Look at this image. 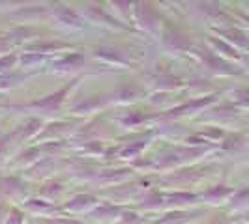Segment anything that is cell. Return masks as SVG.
Wrapping results in <instances>:
<instances>
[{
    "mask_svg": "<svg viewBox=\"0 0 249 224\" xmlns=\"http://www.w3.org/2000/svg\"><path fill=\"white\" fill-rule=\"evenodd\" d=\"M137 21L142 26H146V28H154V26H158V23H160V17H158V13H156V10H154L152 6L139 4Z\"/></svg>",
    "mask_w": 249,
    "mask_h": 224,
    "instance_id": "1",
    "label": "cell"
},
{
    "mask_svg": "<svg viewBox=\"0 0 249 224\" xmlns=\"http://www.w3.org/2000/svg\"><path fill=\"white\" fill-rule=\"evenodd\" d=\"M54 15L62 21V23H66V25H71V26H81V19L75 15L70 8H64V6H58L56 10H54Z\"/></svg>",
    "mask_w": 249,
    "mask_h": 224,
    "instance_id": "2",
    "label": "cell"
},
{
    "mask_svg": "<svg viewBox=\"0 0 249 224\" xmlns=\"http://www.w3.org/2000/svg\"><path fill=\"white\" fill-rule=\"evenodd\" d=\"M68 90H70V86L68 88H62L60 92H56V94H53V96H49V97H45V99H41V101H37L36 103V107H45V109H56L58 105H60V101L64 99V96L68 94Z\"/></svg>",
    "mask_w": 249,
    "mask_h": 224,
    "instance_id": "3",
    "label": "cell"
},
{
    "mask_svg": "<svg viewBox=\"0 0 249 224\" xmlns=\"http://www.w3.org/2000/svg\"><path fill=\"white\" fill-rule=\"evenodd\" d=\"M227 39H231L232 43H236L240 47H248V37L242 30H236V28H229V30H223L221 32Z\"/></svg>",
    "mask_w": 249,
    "mask_h": 224,
    "instance_id": "4",
    "label": "cell"
},
{
    "mask_svg": "<svg viewBox=\"0 0 249 224\" xmlns=\"http://www.w3.org/2000/svg\"><path fill=\"white\" fill-rule=\"evenodd\" d=\"M165 41L171 45V47H175V49H186L187 45V37L184 34H178V32H169L167 36H165Z\"/></svg>",
    "mask_w": 249,
    "mask_h": 224,
    "instance_id": "5",
    "label": "cell"
},
{
    "mask_svg": "<svg viewBox=\"0 0 249 224\" xmlns=\"http://www.w3.org/2000/svg\"><path fill=\"white\" fill-rule=\"evenodd\" d=\"M98 56L101 58H105V60H111V62H116V64H125L122 60V56L118 54V50H112V49H100L98 50Z\"/></svg>",
    "mask_w": 249,
    "mask_h": 224,
    "instance_id": "6",
    "label": "cell"
},
{
    "mask_svg": "<svg viewBox=\"0 0 249 224\" xmlns=\"http://www.w3.org/2000/svg\"><path fill=\"white\" fill-rule=\"evenodd\" d=\"M85 62V58L81 56V54H75V56H68V58H64L60 62H56V67L60 65V67H75V65H83Z\"/></svg>",
    "mask_w": 249,
    "mask_h": 224,
    "instance_id": "7",
    "label": "cell"
},
{
    "mask_svg": "<svg viewBox=\"0 0 249 224\" xmlns=\"http://www.w3.org/2000/svg\"><path fill=\"white\" fill-rule=\"evenodd\" d=\"M90 204H94V198L92 196H77V198L71 200V204H68V208L70 209H79V208H87Z\"/></svg>",
    "mask_w": 249,
    "mask_h": 224,
    "instance_id": "8",
    "label": "cell"
},
{
    "mask_svg": "<svg viewBox=\"0 0 249 224\" xmlns=\"http://www.w3.org/2000/svg\"><path fill=\"white\" fill-rule=\"evenodd\" d=\"M139 94H141L139 88H133V86H125L118 92V96H120L122 99H133V97H137Z\"/></svg>",
    "mask_w": 249,
    "mask_h": 224,
    "instance_id": "9",
    "label": "cell"
},
{
    "mask_svg": "<svg viewBox=\"0 0 249 224\" xmlns=\"http://www.w3.org/2000/svg\"><path fill=\"white\" fill-rule=\"evenodd\" d=\"M37 129H39V122H37V120H30V122L25 124V127L21 129V135H23V137H30L32 133H36Z\"/></svg>",
    "mask_w": 249,
    "mask_h": 224,
    "instance_id": "10",
    "label": "cell"
},
{
    "mask_svg": "<svg viewBox=\"0 0 249 224\" xmlns=\"http://www.w3.org/2000/svg\"><path fill=\"white\" fill-rule=\"evenodd\" d=\"M212 43H213V45H215V47H217V49L221 50L223 54H229V56H234V58H236V56H238L236 52H234V49H231L229 45H225L223 41H219V39H212Z\"/></svg>",
    "mask_w": 249,
    "mask_h": 224,
    "instance_id": "11",
    "label": "cell"
},
{
    "mask_svg": "<svg viewBox=\"0 0 249 224\" xmlns=\"http://www.w3.org/2000/svg\"><path fill=\"white\" fill-rule=\"evenodd\" d=\"M142 148H144V144H137V146H129L127 149H124V151H122V155H124V157H131V155L135 157V155H137V153H139V151H141Z\"/></svg>",
    "mask_w": 249,
    "mask_h": 224,
    "instance_id": "12",
    "label": "cell"
},
{
    "mask_svg": "<svg viewBox=\"0 0 249 224\" xmlns=\"http://www.w3.org/2000/svg\"><path fill=\"white\" fill-rule=\"evenodd\" d=\"M236 97H238V101H240V103L249 105V88H246V90H238Z\"/></svg>",
    "mask_w": 249,
    "mask_h": 224,
    "instance_id": "13",
    "label": "cell"
},
{
    "mask_svg": "<svg viewBox=\"0 0 249 224\" xmlns=\"http://www.w3.org/2000/svg\"><path fill=\"white\" fill-rule=\"evenodd\" d=\"M15 62V58L13 56H6V58H2L0 60V71H6V69H10Z\"/></svg>",
    "mask_w": 249,
    "mask_h": 224,
    "instance_id": "14",
    "label": "cell"
},
{
    "mask_svg": "<svg viewBox=\"0 0 249 224\" xmlns=\"http://www.w3.org/2000/svg\"><path fill=\"white\" fill-rule=\"evenodd\" d=\"M225 194H229V189H223V187H217L215 191H210L206 196H210V198H221V196H225Z\"/></svg>",
    "mask_w": 249,
    "mask_h": 224,
    "instance_id": "15",
    "label": "cell"
},
{
    "mask_svg": "<svg viewBox=\"0 0 249 224\" xmlns=\"http://www.w3.org/2000/svg\"><path fill=\"white\" fill-rule=\"evenodd\" d=\"M112 2H114L122 12H127V10H129V6H131V0H112Z\"/></svg>",
    "mask_w": 249,
    "mask_h": 224,
    "instance_id": "16",
    "label": "cell"
},
{
    "mask_svg": "<svg viewBox=\"0 0 249 224\" xmlns=\"http://www.w3.org/2000/svg\"><path fill=\"white\" fill-rule=\"evenodd\" d=\"M10 217H12V219H10V223L8 224H21V213L19 211H13Z\"/></svg>",
    "mask_w": 249,
    "mask_h": 224,
    "instance_id": "17",
    "label": "cell"
},
{
    "mask_svg": "<svg viewBox=\"0 0 249 224\" xmlns=\"http://www.w3.org/2000/svg\"><path fill=\"white\" fill-rule=\"evenodd\" d=\"M142 120H144V116H129V118H125V124H139Z\"/></svg>",
    "mask_w": 249,
    "mask_h": 224,
    "instance_id": "18",
    "label": "cell"
},
{
    "mask_svg": "<svg viewBox=\"0 0 249 224\" xmlns=\"http://www.w3.org/2000/svg\"><path fill=\"white\" fill-rule=\"evenodd\" d=\"M4 49H8V45H6V43H0V50H4Z\"/></svg>",
    "mask_w": 249,
    "mask_h": 224,
    "instance_id": "19",
    "label": "cell"
},
{
    "mask_svg": "<svg viewBox=\"0 0 249 224\" xmlns=\"http://www.w3.org/2000/svg\"><path fill=\"white\" fill-rule=\"evenodd\" d=\"M248 64H249V60H248Z\"/></svg>",
    "mask_w": 249,
    "mask_h": 224,
    "instance_id": "20",
    "label": "cell"
}]
</instances>
